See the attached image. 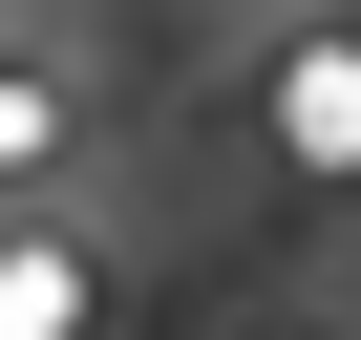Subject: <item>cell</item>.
Returning <instances> with one entry per match:
<instances>
[{"label":"cell","instance_id":"6da1fadb","mask_svg":"<svg viewBox=\"0 0 361 340\" xmlns=\"http://www.w3.org/2000/svg\"><path fill=\"white\" fill-rule=\"evenodd\" d=\"M276 128H298V170H361V22H340V43H298Z\"/></svg>","mask_w":361,"mask_h":340}]
</instances>
